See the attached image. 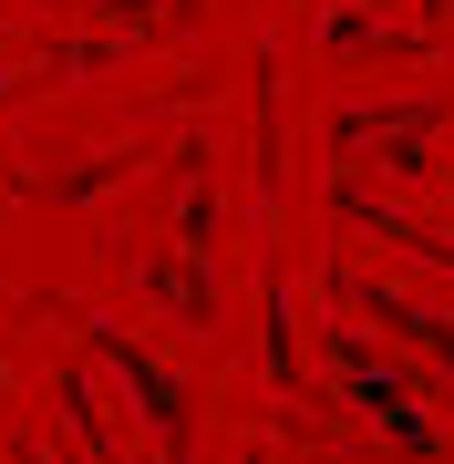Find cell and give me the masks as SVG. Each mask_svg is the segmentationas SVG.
Wrapping results in <instances>:
<instances>
[{
  "label": "cell",
  "mask_w": 454,
  "mask_h": 464,
  "mask_svg": "<svg viewBox=\"0 0 454 464\" xmlns=\"http://www.w3.org/2000/svg\"><path fill=\"white\" fill-rule=\"evenodd\" d=\"M269 372L300 382V341H289V289H269Z\"/></svg>",
  "instance_id": "3957f363"
},
{
  "label": "cell",
  "mask_w": 454,
  "mask_h": 464,
  "mask_svg": "<svg viewBox=\"0 0 454 464\" xmlns=\"http://www.w3.org/2000/svg\"><path fill=\"white\" fill-rule=\"evenodd\" d=\"M352 299H362V310H382L403 341H423L434 362H454V320H444V310H413V299H392V289H352Z\"/></svg>",
  "instance_id": "7a4b0ae2"
},
{
  "label": "cell",
  "mask_w": 454,
  "mask_h": 464,
  "mask_svg": "<svg viewBox=\"0 0 454 464\" xmlns=\"http://www.w3.org/2000/svg\"><path fill=\"white\" fill-rule=\"evenodd\" d=\"M331 362H341V382H352V402L382 433H403V454H434V433H423V402H413V382H392L382 362H372V341H352V331H331Z\"/></svg>",
  "instance_id": "6da1fadb"
}]
</instances>
